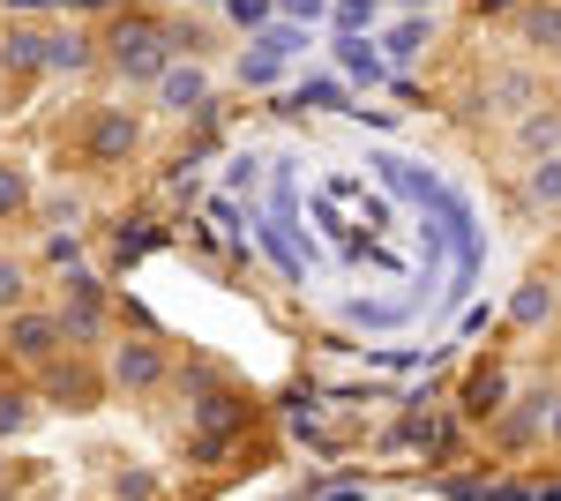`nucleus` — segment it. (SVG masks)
<instances>
[{
	"label": "nucleus",
	"instance_id": "7",
	"mask_svg": "<svg viewBox=\"0 0 561 501\" xmlns=\"http://www.w3.org/2000/svg\"><path fill=\"white\" fill-rule=\"evenodd\" d=\"M547 315H554V293H547V285H524V293L510 299V322H517V330H531V322H547Z\"/></svg>",
	"mask_w": 561,
	"mask_h": 501
},
{
	"label": "nucleus",
	"instance_id": "1",
	"mask_svg": "<svg viewBox=\"0 0 561 501\" xmlns=\"http://www.w3.org/2000/svg\"><path fill=\"white\" fill-rule=\"evenodd\" d=\"M68 344V330H60V315H8V360H23V367H53V352Z\"/></svg>",
	"mask_w": 561,
	"mask_h": 501
},
{
	"label": "nucleus",
	"instance_id": "13",
	"mask_svg": "<svg viewBox=\"0 0 561 501\" xmlns=\"http://www.w3.org/2000/svg\"><path fill=\"white\" fill-rule=\"evenodd\" d=\"M531 195H539V203H561V166H539V172H531Z\"/></svg>",
	"mask_w": 561,
	"mask_h": 501
},
{
	"label": "nucleus",
	"instance_id": "10",
	"mask_svg": "<svg viewBox=\"0 0 561 501\" xmlns=\"http://www.w3.org/2000/svg\"><path fill=\"white\" fill-rule=\"evenodd\" d=\"M31 426V389H0V434H23Z\"/></svg>",
	"mask_w": 561,
	"mask_h": 501
},
{
	"label": "nucleus",
	"instance_id": "6",
	"mask_svg": "<svg viewBox=\"0 0 561 501\" xmlns=\"http://www.w3.org/2000/svg\"><path fill=\"white\" fill-rule=\"evenodd\" d=\"M465 412H472V419H494V412H502V375H494V367H479V375L465 382Z\"/></svg>",
	"mask_w": 561,
	"mask_h": 501
},
{
	"label": "nucleus",
	"instance_id": "4",
	"mask_svg": "<svg viewBox=\"0 0 561 501\" xmlns=\"http://www.w3.org/2000/svg\"><path fill=\"white\" fill-rule=\"evenodd\" d=\"M128 150H135V121H128V113H98V121H90V135H83L90 166H121Z\"/></svg>",
	"mask_w": 561,
	"mask_h": 501
},
{
	"label": "nucleus",
	"instance_id": "12",
	"mask_svg": "<svg viewBox=\"0 0 561 501\" xmlns=\"http://www.w3.org/2000/svg\"><path fill=\"white\" fill-rule=\"evenodd\" d=\"M0 307H8V315L23 307V270H15V262H0Z\"/></svg>",
	"mask_w": 561,
	"mask_h": 501
},
{
	"label": "nucleus",
	"instance_id": "9",
	"mask_svg": "<svg viewBox=\"0 0 561 501\" xmlns=\"http://www.w3.org/2000/svg\"><path fill=\"white\" fill-rule=\"evenodd\" d=\"M45 389H53V397H76V405H90V397H98V382H90L83 367H53V375H45Z\"/></svg>",
	"mask_w": 561,
	"mask_h": 501
},
{
	"label": "nucleus",
	"instance_id": "3",
	"mask_svg": "<svg viewBox=\"0 0 561 501\" xmlns=\"http://www.w3.org/2000/svg\"><path fill=\"white\" fill-rule=\"evenodd\" d=\"M113 382H121V389H158V382H165V352H158L150 337L113 344Z\"/></svg>",
	"mask_w": 561,
	"mask_h": 501
},
{
	"label": "nucleus",
	"instance_id": "16",
	"mask_svg": "<svg viewBox=\"0 0 561 501\" xmlns=\"http://www.w3.org/2000/svg\"><path fill=\"white\" fill-rule=\"evenodd\" d=\"M554 442H561V405H554Z\"/></svg>",
	"mask_w": 561,
	"mask_h": 501
},
{
	"label": "nucleus",
	"instance_id": "8",
	"mask_svg": "<svg viewBox=\"0 0 561 501\" xmlns=\"http://www.w3.org/2000/svg\"><path fill=\"white\" fill-rule=\"evenodd\" d=\"M165 105H173V113H203V76H195V68H187V76H165Z\"/></svg>",
	"mask_w": 561,
	"mask_h": 501
},
{
	"label": "nucleus",
	"instance_id": "5",
	"mask_svg": "<svg viewBox=\"0 0 561 501\" xmlns=\"http://www.w3.org/2000/svg\"><path fill=\"white\" fill-rule=\"evenodd\" d=\"M98 315H105V293H98V277H68V299H60V330H68V337H90V330H98Z\"/></svg>",
	"mask_w": 561,
	"mask_h": 501
},
{
	"label": "nucleus",
	"instance_id": "2",
	"mask_svg": "<svg viewBox=\"0 0 561 501\" xmlns=\"http://www.w3.org/2000/svg\"><path fill=\"white\" fill-rule=\"evenodd\" d=\"M113 60H121V76H165V38L150 23H121L113 31Z\"/></svg>",
	"mask_w": 561,
	"mask_h": 501
},
{
	"label": "nucleus",
	"instance_id": "15",
	"mask_svg": "<svg viewBox=\"0 0 561 501\" xmlns=\"http://www.w3.org/2000/svg\"><path fill=\"white\" fill-rule=\"evenodd\" d=\"M232 15H240V23H262V15H270V0H232Z\"/></svg>",
	"mask_w": 561,
	"mask_h": 501
},
{
	"label": "nucleus",
	"instance_id": "14",
	"mask_svg": "<svg viewBox=\"0 0 561 501\" xmlns=\"http://www.w3.org/2000/svg\"><path fill=\"white\" fill-rule=\"evenodd\" d=\"M531 38H561V15H554V8H531Z\"/></svg>",
	"mask_w": 561,
	"mask_h": 501
},
{
	"label": "nucleus",
	"instance_id": "11",
	"mask_svg": "<svg viewBox=\"0 0 561 501\" xmlns=\"http://www.w3.org/2000/svg\"><path fill=\"white\" fill-rule=\"evenodd\" d=\"M23 203H31V180H23L15 166H0V217H15Z\"/></svg>",
	"mask_w": 561,
	"mask_h": 501
}]
</instances>
